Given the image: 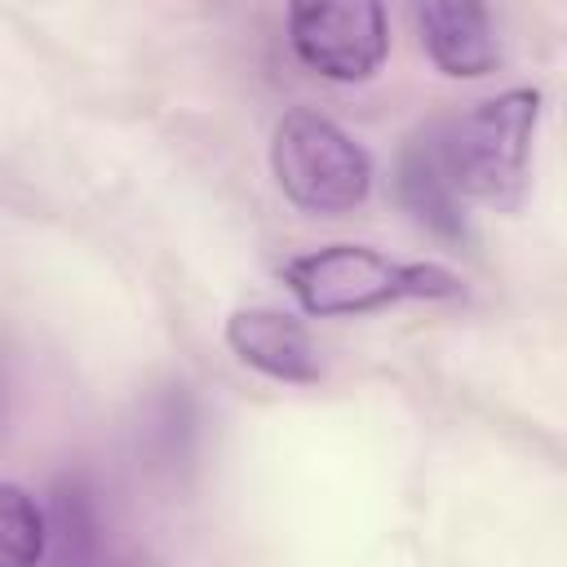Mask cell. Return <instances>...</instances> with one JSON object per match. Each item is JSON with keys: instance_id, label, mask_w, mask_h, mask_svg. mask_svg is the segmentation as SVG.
<instances>
[{"instance_id": "cell-1", "label": "cell", "mask_w": 567, "mask_h": 567, "mask_svg": "<svg viewBox=\"0 0 567 567\" xmlns=\"http://www.w3.org/2000/svg\"><path fill=\"white\" fill-rule=\"evenodd\" d=\"M284 288L315 319L372 315L399 301H452L461 279L434 261H394L363 244H328L279 266Z\"/></svg>"}, {"instance_id": "cell-2", "label": "cell", "mask_w": 567, "mask_h": 567, "mask_svg": "<svg viewBox=\"0 0 567 567\" xmlns=\"http://www.w3.org/2000/svg\"><path fill=\"white\" fill-rule=\"evenodd\" d=\"M540 124V89H505L452 120H434L439 159L461 199L514 213L527 195V159Z\"/></svg>"}, {"instance_id": "cell-3", "label": "cell", "mask_w": 567, "mask_h": 567, "mask_svg": "<svg viewBox=\"0 0 567 567\" xmlns=\"http://www.w3.org/2000/svg\"><path fill=\"white\" fill-rule=\"evenodd\" d=\"M270 173L284 199L310 217H341L372 190V155L328 115L292 106L270 133Z\"/></svg>"}, {"instance_id": "cell-4", "label": "cell", "mask_w": 567, "mask_h": 567, "mask_svg": "<svg viewBox=\"0 0 567 567\" xmlns=\"http://www.w3.org/2000/svg\"><path fill=\"white\" fill-rule=\"evenodd\" d=\"M297 62L323 80H372L390 53V18L377 0H301L288 9Z\"/></svg>"}, {"instance_id": "cell-5", "label": "cell", "mask_w": 567, "mask_h": 567, "mask_svg": "<svg viewBox=\"0 0 567 567\" xmlns=\"http://www.w3.org/2000/svg\"><path fill=\"white\" fill-rule=\"evenodd\" d=\"M226 346L244 368H252L270 381H284V385H315L323 377V363H319V350H315L306 323L284 310H270V306L230 310Z\"/></svg>"}, {"instance_id": "cell-6", "label": "cell", "mask_w": 567, "mask_h": 567, "mask_svg": "<svg viewBox=\"0 0 567 567\" xmlns=\"http://www.w3.org/2000/svg\"><path fill=\"white\" fill-rule=\"evenodd\" d=\"M394 195L412 213V221L425 226L434 239H443L452 248H470L474 244V230H470V217H465V199L456 195V186L447 182V168L439 159L434 120L403 142L399 164H394Z\"/></svg>"}, {"instance_id": "cell-7", "label": "cell", "mask_w": 567, "mask_h": 567, "mask_svg": "<svg viewBox=\"0 0 567 567\" xmlns=\"http://www.w3.org/2000/svg\"><path fill=\"white\" fill-rule=\"evenodd\" d=\"M421 44L430 62L452 80H478L496 71L501 40L492 27V9L478 0H421L412 9Z\"/></svg>"}, {"instance_id": "cell-8", "label": "cell", "mask_w": 567, "mask_h": 567, "mask_svg": "<svg viewBox=\"0 0 567 567\" xmlns=\"http://www.w3.org/2000/svg\"><path fill=\"white\" fill-rule=\"evenodd\" d=\"M44 563L40 567H97L102 554V518L84 478H58L44 501Z\"/></svg>"}, {"instance_id": "cell-9", "label": "cell", "mask_w": 567, "mask_h": 567, "mask_svg": "<svg viewBox=\"0 0 567 567\" xmlns=\"http://www.w3.org/2000/svg\"><path fill=\"white\" fill-rule=\"evenodd\" d=\"M44 563V514L40 496L18 483H0V567Z\"/></svg>"}, {"instance_id": "cell-10", "label": "cell", "mask_w": 567, "mask_h": 567, "mask_svg": "<svg viewBox=\"0 0 567 567\" xmlns=\"http://www.w3.org/2000/svg\"><path fill=\"white\" fill-rule=\"evenodd\" d=\"M102 567V563H97ZM106 567H137V563H106Z\"/></svg>"}]
</instances>
